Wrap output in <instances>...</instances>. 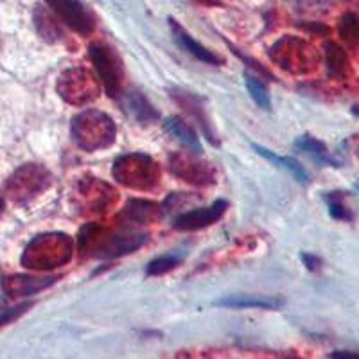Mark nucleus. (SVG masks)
I'll use <instances>...</instances> for the list:
<instances>
[{
  "label": "nucleus",
  "mask_w": 359,
  "mask_h": 359,
  "mask_svg": "<svg viewBox=\"0 0 359 359\" xmlns=\"http://www.w3.org/2000/svg\"><path fill=\"white\" fill-rule=\"evenodd\" d=\"M144 233H115L97 226H86L81 233V250L92 257H117L133 252L144 243Z\"/></svg>",
  "instance_id": "f257e3e1"
},
{
  "label": "nucleus",
  "mask_w": 359,
  "mask_h": 359,
  "mask_svg": "<svg viewBox=\"0 0 359 359\" xmlns=\"http://www.w3.org/2000/svg\"><path fill=\"white\" fill-rule=\"evenodd\" d=\"M74 140L85 149H99L114 142L115 126L108 115L101 111H85L74 118L72 124Z\"/></svg>",
  "instance_id": "f03ea898"
},
{
  "label": "nucleus",
  "mask_w": 359,
  "mask_h": 359,
  "mask_svg": "<svg viewBox=\"0 0 359 359\" xmlns=\"http://www.w3.org/2000/svg\"><path fill=\"white\" fill-rule=\"evenodd\" d=\"M271 57L291 74H309L318 67L320 56L311 43L294 36L278 40L271 49Z\"/></svg>",
  "instance_id": "7ed1b4c3"
},
{
  "label": "nucleus",
  "mask_w": 359,
  "mask_h": 359,
  "mask_svg": "<svg viewBox=\"0 0 359 359\" xmlns=\"http://www.w3.org/2000/svg\"><path fill=\"white\" fill-rule=\"evenodd\" d=\"M70 257V241L65 236H40L36 237L25 250L22 262L27 268L47 269L56 268L69 261Z\"/></svg>",
  "instance_id": "20e7f679"
},
{
  "label": "nucleus",
  "mask_w": 359,
  "mask_h": 359,
  "mask_svg": "<svg viewBox=\"0 0 359 359\" xmlns=\"http://www.w3.org/2000/svg\"><path fill=\"white\" fill-rule=\"evenodd\" d=\"M115 178L133 189H151L158 182L156 162L146 155H126L115 162Z\"/></svg>",
  "instance_id": "39448f33"
},
{
  "label": "nucleus",
  "mask_w": 359,
  "mask_h": 359,
  "mask_svg": "<svg viewBox=\"0 0 359 359\" xmlns=\"http://www.w3.org/2000/svg\"><path fill=\"white\" fill-rule=\"evenodd\" d=\"M90 60L97 70L99 79L107 88L108 95L117 97L123 85V69H121V60L115 56V53L104 45H92L90 47Z\"/></svg>",
  "instance_id": "423d86ee"
},
{
  "label": "nucleus",
  "mask_w": 359,
  "mask_h": 359,
  "mask_svg": "<svg viewBox=\"0 0 359 359\" xmlns=\"http://www.w3.org/2000/svg\"><path fill=\"white\" fill-rule=\"evenodd\" d=\"M47 184H49V175L45 169L38 165H25L9 180L8 194L15 201H24L40 192Z\"/></svg>",
  "instance_id": "0eeeda50"
},
{
  "label": "nucleus",
  "mask_w": 359,
  "mask_h": 359,
  "mask_svg": "<svg viewBox=\"0 0 359 359\" xmlns=\"http://www.w3.org/2000/svg\"><path fill=\"white\" fill-rule=\"evenodd\" d=\"M57 90L65 101L78 102V104L97 97V85L94 78L83 69H74L63 74L57 83Z\"/></svg>",
  "instance_id": "6e6552de"
},
{
  "label": "nucleus",
  "mask_w": 359,
  "mask_h": 359,
  "mask_svg": "<svg viewBox=\"0 0 359 359\" xmlns=\"http://www.w3.org/2000/svg\"><path fill=\"white\" fill-rule=\"evenodd\" d=\"M47 4L79 34H90L94 31V18L79 0H47Z\"/></svg>",
  "instance_id": "1a4fd4ad"
},
{
  "label": "nucleus",
  "mask_w": 359,
  "mask_h": 359,
  "mask_svg": "<svg viewBox=\"0 0 359 359\" xmlns=\"http://www.w3.org/2000/svg\"><path fill=\"white\" fill-rule=\"evenodd\" d=\"M226 207H229L226 201L217 200L210 207L196 208V210H191V212L180 214L175 219V229L184 230V232H187V230L205 229L208 224H214L216 221H219L224 210H226Z\"/></svg>",
  "instance_id": "9d476101"
},
{
  "label": "nucleus",
  "mask_w": 359,
  "mask_h": 359,
  "mask_svg": "<svg viewBox=\"0 0 359 359\" xmlns=\"http://www.w3.org/2000/svg\"><path fill=\"white\" fill-rule=\"evenodd\" d=\"M171 169L175 175L182 176L191 184H210L212 182V169L207 163L194 162L187 155H175L171 158Z\"/></svg>",
  "instance_id": "9b49d317"
},
{
  "label": "nucleus",
  "mask_w": 359,
  "mask_h": 359,
  "mask_svg": "<svg viewBox=\"0 0 359 359\" xmlns=\"http://www.w3.org/2000/svg\"><path fill=\"white\" fill-rule=\"evenodd\" d=\"M171 31L172 38H175V41L178 43L180 49H184L185 53H189L191 56L196 57V60H200V62L203 63H210V65H221V63H223V57L210 53L207 47H203L200 41L194 40V38H192L182 25L176 24L175 20H171Z\"/></svg>",
  "instance_id": "f8f14e48"
},
{
  "label": "nucleus",
  "mask_w": 359,
  "mask_h": 359,
  "mask_svg": "<svg viewBox=\"0 0 359 359\" xmlns=\"http://www.w3.org/2000/svg\"><path fill=\"white\" fill-rule=\"evenodd\" d=\"M284 300L278 297H266V294H233L217 300L216 306L230 307V309H277Z\"/></svg>",
  "instance_id": "ddd939ff"
},
{
  "label": "nucleus",
  "mask_w": 359,
  "mask_h": 359,
  "mask_svg": "<svg viewBox=\"0 0 359 359\" xmlns=\"http://www.w3.org/2000/svg\"><path fill=\"white\" fill-rule=\"evenodd\" d=\"M163 130L168 131L169 135H172V137L182 144V146L187 147L189 151L194 153V155H201V153H203V147H201L198 135L194 133V130H192L191 126H187L184 121H180L178 117L165 118Z\"/></svg>",
  "instance_id": "4468645a"
},
{
  "label": "nucleus",
  "mask_w": 359,
  "mask_h": 359,
  "mask_svg": "<svg viewBox=\"0 0 359 359\" xmlns=\"http://www.w3.org/2000/svg\"><path fill=\"white\" fill-rule=\"evenodd\" d=\"M156 217V205L151 201L133 200L126 205L118 219L124 221L126 224H144L149 223ZM123 223V224H124Z\"/></svg>",
  "instance_id": "2eb2a0df"
},
{
  "label": "nucleus",
  "mask_w": 359,
  "mask_h": 359,
  "mask_svg": "<svg viewBox=\"0 0 359 359\" xmlns=\"http://www.w3.org/2000/svg\"><path fill=\"white\" fill-rule=\"evenodd\" d=\"M253 149H255L261 156H264L266 160H269L271 163L278 165V168L290 171L291 176H293L297 182H300V184H309V175H307V171L304 169L302 163L297 162L294 158H291V156L275 155V153H271L269 149H266V147L259 146V144H253Z\"/></svg>",
  "instance_id": "dca6fc26"
},
{
  "label": "nucleus",
  "mask_w": 359,
  "mask_h": 359,
  "mask_svg": "<svg viewBox=\"0 0 359 359\" xmlns=\"http://www.w3.org/2000/svg\"><path fill=\"white\" fill-rule=\"evenodd\" d=\"M294 147H297L298 151L309 155L311 158L316 160L318 163H323V165H338V162L332 158L325 144H323L322 140L311 137V135H302V137H298V139L294 140Z\"/></svg>",
  "instance_id": "f3484780"
},
{
  "label": "nucleus",
  "mask_w": 359,
  "mask_h": 359,
  "mask_svg": "<svg viewBox=\"0 0 359 359\" xmlns=\"http://www.w3.org/2000/svg\"><path fill=\"white\" fill-rule=\"evenodd\" d=\"M325 65L331 78H345L348 72V57L334 41L325 43Z\"/></svg>",
  "instance_id": "a211bd4d"
},
{
  "label": "nucleus",
  "mask_w": 359,
  "mask_h": 359,
  "mask_svg": "<svg viewBox=\"0 0 359 359\" xmlns=\"http://www.w3.org/2000/svg\"><path fill=\"white\" fill-rule=\"evenodd\" d=\"M54 278H29V277H15L8 278L6 290L13 297H22V294H33L43 287L50 286Z\"/></svg>",
  "instance_id": "6ab92c4d"
},
{
  "label": "nucleus",
  "mask_w": 359,
  "mask_h": 359,
  "mask_svg": "<svg viewBox=\"0 0 359 359\" xmlns=\"http://www.w3.org/2000/svg\"><path fill=\"white\" fill-rule=\"evenodd\" d=\"M128 110L135 115L137 121L140 123H151L153 118H156V111L153 110V107L147 102V99L144 97L140 92H131L126 99Z\"/></svg>",
  "instance_id": "aec40b11"
},
{
  "label": "nucleus",
  "mask_w": 359,
  "mask_h": 359,
  "mask_svg": "<svg viewBox=\"0 0 359 359\" xmlns=\"http://www.w3.org/2000/svg\"><path fill=\"white\" fill-rule=\"evenodd\" d=\"M245 81H246V88H248L253 101L257 102L262 110H269V108H271V101H269L268 88L264 86V83H262L261 79L252 72L245 74Z\"/></svg>",
  "instance_id": "412c9836"
},
{
  "label": "nucleus",
  "mask_w": 359,
  "mask_h": 359,
  "mask_svg": "<svg viewBox=\"0 0 359 359\" xmlns=\"http://www.w3.org/2000/svg\"><path fill=\"white\" fill-rule=\"evenodd\" d=\"M339 36L347 45L354 47V45L359 43V17L354 15V13H347L343 15L341 20H339L338 25Z\"/></svg>",
  "instance_id": "4be33fe9"
},
{
  "label": "nucleus",
  "mask_w": 359,
  "mask_h": 359,
  "mask_svg": "<svg viewBox=\"0 0 359 359\" xmlns=\"http://www.w3.org/2000/svg\"><path fill=\"white\" fill-rule=\"evenodd\" d=\"M325 201L329 205V214L334 219L339 221H352L354 214L351 212V208L345 203V192H329L325 194Z\"/></svg>",
  "instance_id": "5701e85b"
},
{
  "label": "nucleus",
  "mask_w": 359,
  "mask_h": 359,
  "mask_svg": "<svg viewBox=\"0 0 359 359\" xmlns=\"http://www.w3.org/2000/svg\"><path fill=\"white\" fill-rule=\"evenodd\" d=\"M180 257L176 255H162V257H156L155 261L149 262L147 266V275H162L168 273L171 269H175L178 266Z\"/></svg>",
  "instance_id": "b1692460"
},
{
  "label": "nucleus",
  "mask_w": 359,
  "mask_h": 359,
  "mask_svg": "<svg viewBox=\"0 0 359 359\" xmlns=\"http://www.w3.org/2000/svg\"><path fill=\"white\" fill-rule=\"evenodd\" d=\"M25 307H27V306L17 307V309H13L11 313H8V314H6V316H2V318H0V325H4L6 322H11V320L15 318V316H18V314H20V313H24Z\"/></svg>",
  "instance_id": "393cba45"
},
{
  "label": "nucleus",
  "mask_w": 359,
  "mask_h": 359,
  "mask_svg": "<svg viewBox=\"0 0 359 359\" xmlns=\"http://www.w3.org/2000/svg\"><path fill=\"white\" fill-rule=\"evenodd\" d=\"M329 358H338V359H359V352H345V351H338L332 352Z\"/></svg>",
  "instance_id": "a878e982"
},
{
  "label": "nucleus",
  "mask_w": 359,
  "mask_h": 359,
  "mask_svg": "<svg viewBox=\"0 0 359 359\" xmlns=\"http://www.w3.org/2000/svg\"><path fill=\"white\" fill-rule=\"evenodd\" d=\"M302 259H304V261H306L307 268H309V269H316V268H318L320 261L316 257H314V255H307V253H304Z\"/></svg>",
  "instance_id": "bb28decb"
},
{
  "label": "nucleus",
  "mask_w": 359,
  "mask_h": 359,
  "mask_svg": "<svg viewBox=\"0 0 359 359\" xmlns=\"http://www.w3.org/2000/svg\"><path fill=\"white\" fill-rule=\"evenodd\" d=\"M352 114H354L355 117H359V104H354V107H352Z\"/></svg>",
  "instance_id": "cd10ccee"
},
{
  "label": "nucleus",
  "mask_w": 359,
  "mask_h": 359,
  "mask_svg": "<svg viewBox=\"0 0 359 359\" xmlns=\"http://www.w3.org/2000/svg\"><path fill=\"white\" fill-rule=\"evenodd\" d=\"M2 207H4V205H2V200H0V212H2Z\"/></svg>",
  "instance_id": "c85d7f7f"
},
{
  "label": "nucleus",
  "mask_w": 359,
  "mask_h": 359,
  "mask_svg": "<svg viewBox=\"0 0 359 359\" xmlns=\"http://www.w3.org/2000/svg\"><path fill=\"white\" fill-rule=\"evenodd\" d=\"M355 187H358V189H359V184H358V185H355Z\"/></svg>",
  "instance_id": "c756f323"
}]
</instances>
